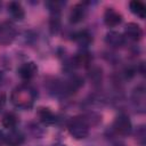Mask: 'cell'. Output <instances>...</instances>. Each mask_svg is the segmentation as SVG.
<instances>
[{
  "label": "cell",
  "instance_id": "obj_1",
  "mask_svg": "<svg viewBox=\"0 0 146 146\" xmlns=\"http://www.w3.org/2000/svg\"><path fill=\"white\" fill-rule=\"evenodd\" d=\"M36 97V90L32 86L27 83H22L13 89L10 94V102L16 108L25 111L33 107Z\"/></svg>",
  "mask_w": 146,
  "mask_h": 146
},
{
  "label": "cell",
  "instance_id": "obj_2",
  "mask_svg": "<svg viewBox=\"0 0 146 146\" xmlns=\"http://www.w3.org/2000/svg\"><path fill=\"white\" fill-rule=\"evenodd\" d=\"M90 128V124L83 115L74 116L67 123V130L70 135L75 139H84L88 137Z\"/></svg>",
  "mask_w": 146,
  "mask_h": 146
},
{
  "label": "cell",
  "instance_id": "obj_3",
  "mask_svg": "<svg viewBox=\"0 0 146 146\" xmlns=\"http://www.w3.org/2000/svg\"><path fill=\"white\" fill-rule=\"evenodd\" d=\"M112 129L114 130V132L116 135L120 136H129L132 132V122L129 117V115H127L125 113H120L113 122Z\"/></svg>",
  "mask_w": 146,
  "mask_h": 146
},
{
  "label": "cell",
  "instance_id": "obj_4",
  "mask_svg": "<svg viewBox=\"0 0 146 146\" xmlns=\"http://www.w3.org/2000/svg\"><path fill=\"white\" fill-rule=\"evenodd\" d=\"M16 36H17V30L11 22L5 21L0 23V44L8 46L14 42Z\"/></svg>",
  "mask_w": 146,
  "mask_h": 146
},
{
  "label": "cell",
  "instance_id": "obj_5",
  "mask_svg": "<svg viewBox=\"0 0 146 146\" xmlns=\"http://www.w3.org/2000/svg\"><path fill=\"white\" fill-rule=\"evenodd\" d=\"M87 5L88 2H80V3L74 5L71 8L70 14H68V21L71 24H79L86 18L87 13H88Z\"/></svg>",
  "mask_w": 146,
  "mask_h": 146
},
{
  "label": "cell",
  "instance_id": "obj_6",
  "mask_svg": "<svg viewBox=\"0 0 146 146\" xmlns=\"http://www.w3.org/2000/svg\"><path fill=\"white\" fill-rule=\"evenodd\" d=\"M38 73V65L34 62H25L19 65L17 68V74L18 76L24 80V81H30L32 80Z\"/></svg>",
  "mask_w": 146,
  "mask_h": 146
},
{
  "label": "cell",
  "instance_id": "obj_7",
  "mask_svg": "<svg viewBox=\"0 0 146 146\" xmlns=\"http://www.w3.org/2000/svg\"><path fill=\"white\" fill-rule=\"evenodd\" d=\"M71 60H72V64H73L74 68H78V67H86V68H88L91 65L92 56H91V54L88 50L81 49L73 57H71Z\"/></svg>",
  "mask_w": 146,
  "mask_h": 146
},
{
  "label": "cell",
  "instance_id": "obj_8",
  "mask_svg": "<svg viewBox=\"0 0 146 146\" xmlns=\"http://www.w3.org/2000/svg\"><path fill=\"white\" fill-rule=\"evenodd\" d=\"M122 15L121 13H119L115 8L113 7H108L105 9L104 13V23L107 27H115L117 25H120L122 23Z\"/></svg>",
  "mask_w": 146,
  "mask_h": 146
},
{
  "label": "cell",
  "instance_id": "obj_9",
  "mask_svg": "<svg viewBox=\"0 0 146 146\" xmlns=\"http://www.w3.org/2000/svg\"><path fill=\"white\" fill-rule=\"evenodd\" d=\"M105 43L113 48V49H119L121 47L124 46L125 43V38L122 33H120L119 31H108L105 34Z\"/></svg>",
  "mask_w": 146,
  "mask_h": 146
},
{
  "label": "cell",
  "instance_id": "obj_10",
  "mask_svg": "<svg viewBox=\"0 0 146 146\" xmlns=\"http://www.w3.org/2000/svg\"><path fill=\"white\" fill-rule=\"evenodd\" d=\"M124 38L125 39H129L130 41H133V42H137L139 40H141L143 35H144V32H143V29L139 24L137 23H133V22H130L125 25L124 27Z\"/></svg>",
  "mask_w": 146,
  "mask_h": 146
},
{
  "label": "cell",
  "instance_id": "obj_11",
  "mask_svg": "<svg viewBox=\"0 0 146 146\" xmlns=\"http://www.w3.org/2000/svg\"><path fill=\"white\" fill-rule=\"evenodd\" d=\"M36 116H38V119L40 120L41 123L47 124V125L54 124L58 120L57 116H56V114L49 107H46V106L38 107V110H36Z\"/></svg>",
  "mask_w": 146,
  "mask_h": 146
},
{
  "label": "cell",
  "instance_id": "obj_12",
  "mask_svg": "<svg viewBox=\"0 0 146 146\" xmlns=\"http://www.w3.org/2000/svg\"><path fill=\"white\" fill-rule=\"evenodd\" d=\"M145 87L144 86H138L133 89L132 91V103L135 105V107L140 111L144 112L145 111V99H146V94H145Z\"/></svg>",
  "mask_w": 146,
  "mask_h": 146
},
{
  "label": "cell",
  "instance_id": "obj_13",
  "mask_svg": "<svg viewBox=\"0 0 146 146\" xmlns=\"http://www.w3.org/2000/svg\"><path fill=\"white\" fill-rule=\"evenodd\" d=\"M7 10L9 16L17 22H21L25 18V9L18 1H10L7 6Z\"/></svg>",
  "mask_w": 146,
  "mask_h": 146
},
{
  "label": "cell",
  "instance_id": "obj_14",
  "mask_svg": "<svg viewBox=\"0 0 146 146\" xmlns=\"http://www.w3.org/2000/svg\"><path fill=\"white\" fill-rule=\"evenodd\" d=\"M25 141V136L21 130L11 129L6 133V145L7 146H22Z\"/></svg>",
  "mask_w": 146,
  "mask_h": 146
},
{
  "label": "cell",
  "instance_id": "obj_15",
  "mask_svg": "<svg viewBox=\"0 0 146 146\" xmlns=\"http://www.w3.org/2000/svg\"><path fill=\"white\" fill-rule=\"evenodd\" d=\"M73 40L82 49H86L88 46H90V43L92 42L94 38H92V34L88 30H81V31H78V32H75L73 34Z\"/></svg>",
  "mask_w": 146,
  "mask_h": 146
},
{
  "label": "cell",
  "instance_id": "obj_16",
  "mask_svg": "<svg viewBox=\"0 0 146 146\" xmlns=\"http://www.w3.org/2000/svg\"><path fill=\"white\" fill-rule=\"evenodd\" d=\"M129 9L130 11L136 15L137 17L144 19L146 17V6L143 1H139V0H132L129 2Z\"/></svg>",
  "mask_w": 146,
  "mask_h": 146
},
{
  "label": "cell",
  "instance_id": "obj_17",
  "mask_svg": "<svg viewBox=\"0 0 146 146\" xmlns=\"http://www.w3.org/2000/svg\"><path fill=\"white\" fill-rule=\"evenodd\" d=\"M18 122H19L18 116H17L14 112H7V113L2 116V119H1V124H2V127L6 128V129H9V130L15 129V128L17 127Z\"/></svg>",
  "mask_w": 146,
  "mask_h": 146
},
{
  "label": "cell",
  "instance_id": "obj_18",
  "mask_svg": "<svg viewBox=\"0 0 146 146\" xmlns=\"http://www.w3.org/2000/svg\"><path fill=\"white\" fill-rule=\"evenodd\" d=\"M66 2L65 1H60V0H49L44 2L46 8L50 11L51 15H60L62 9L65 7Z\"/></svg>",
  "mask_w": 146,
  "mask_h": 146
},
{
  "label": "cell",
  "instance_id": "obj_19",
  "mask_svg": "<svg viewBox=\"0 0 146 146\" xmlns=\"http://www.w3.org/2000/svg\"><path fill=\"white\" fill-rule=\"evenodd\" d=\"M88 68H89L88 76H89L90 81H91L94 84H100V83H102V80H103L102 68H99V67H97V66L91 67V65H90Z\"/></svg>",
  "mask_w": 146,
  "mask_h": 146
},
{
  "label": "cell",
  "instance_id": "obj_20",
  "mask_svg": "<svg viewBox=\"0 0 146 146\" xmlns=\"http://www.w3.org/2000/svg\"><path fill=\"white\" fill-rule=\"evenodd\" d=\"M135 139L140 146H145L146 144V128L144 124H140L137 127L135 131Z\"/></svg>",
  "mask_w": 146,
  "mask_h": 146
},
{
  "label": "cell",
  "instance_id": "obj_21",
  "mask_svg": "<svg viewBox=\"0 0 146 146\" xmlns=\"http://www.w3.org/2000/svg\"><path fill=\"white\" fill-rule=\"evenodd\" d=\"M49 27L51 33H57L60 30V18L59 15H51L49 21Z\"/></svg>",
  "mask_w": 146,
  "mask_h": 146
},
{
  "label": "cell",
  "instance_id": "obj_22",
  "mask_svg": "<svg viewBox=\"0 0 146 146\" xmlns=\"http://www.w3.org/2000/svg\"><path fill=\"white\" fill-rule=\"evenodd\" d=\"M30 130L32 131L33 136H35V137H40L43 133V131H41V129H40V127L38 124H32V127L30 128Z\"/></svg>",
  "mask_w": 146,
  "mask_h": 146
},
{
  "label": "cell",
  "instance_id": "obj_23",
  "mask_svg": "<svg viewBox=\"0 0 146 146\" xmlns=\"http://www.w3.org/2000/svg\"><path fill=\"white\" fill-rule=\"evenodd\" d=\"M6 102H7V97L3 92H0V112L2 111V108L5 107L6 105Z\"/></svg>",
  "mask_w": 146,
  "mask_h": 146
},
{
  "label": "cell",
  "instance_id": "obj_24",
  "mask_svg": "<svg viewBox=\"0 0 146 146\" xmlns=\"http://www.w3.org/2000/svg\"><path fill=\"white\" fill-rule=\"evenodd\" d=\"M6 133H3L1 130H0V146H3L6 143Z\"/></svg>",
  "mask_w": 146,
  "mask_h": 146
},
{
  "label": "cell",
  "instance_id": "obj_25",
  "mask_svg": "<svg viewBox=\"0 0 146 146\" xmlns=\"http://www.w3.org/2000/svg\"><path fill=\"white\" fill-rule=\"evenodd\" d=\"M5 82V72L0 70V86Z\"/></svg>",
  "mask_w": 146,
  "mask_h": 146
},
{
  "label": "cell",
  "instance_id": "obj_26",
  "mask_svg": "<svg viewBox=\"0 0 146 146\" xmlns=\"http://www.w3.org/2000/svg\"><path fill=\"white\" fill-rule=\"evenodd\" d=\"M113 146H125L124 144H122V143H116V144H114Z\"/></svg>",
  "mask_w": 146,
  "mask_h": 146
},
{
  "label": "cell",
  "instance_id": "obj_27",
  "mask_svg": "<svg viewBox=\"0 0 146 146\" xmlns=\"http://www.w3.org/2000/svg\"><path fill=\"white\" fill-rule=\"evenodd\" d=\"M52 146H65L64 144H60V143H57V144H55V145H52Z\"/></svg>",
  "mask_w": 146,
  "mask_h": 146
}]
</instances>
